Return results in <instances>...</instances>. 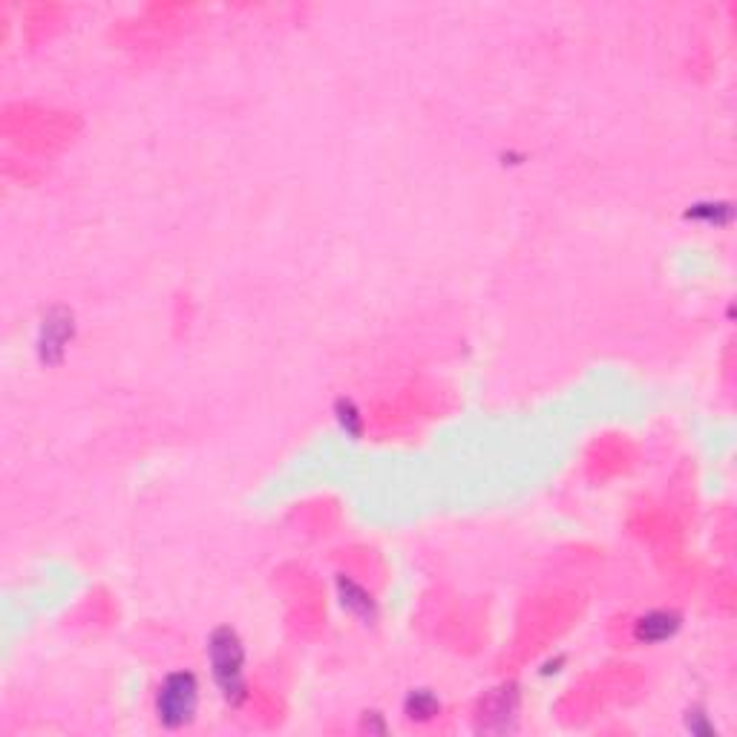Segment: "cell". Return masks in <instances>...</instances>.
I'll return each mask as SVG.
<instances>
[{"label": "cell", "instance_id": "cell-1", "mask_svg": "<svg viewBox=\"0 0 737 737\" xmlns=\"http://www.w3.org/2000/svg\"><path fill=\"white\" fill-rule=\"evenodd\" d=\"M208 660H211L216 689L222 691V697L231 706H239L248 694L245 691V645L231 625H219L208 637Z\"/></svg>", "mask_w": 737, "mask_h": 737}, {"label": "cell", "instance_id": "cell-7", "mask_svg": "<svg viewBox=\"0 0 737 737\" xmlns=\"http://www.w3.org/2000/svg\"><path fill=\"white\" fill-rule=\"evenodd\" d=\"M686 216L694 219V222L720 228V225H729L732 222V205L729 202H697V205H689Z\"/></svg>", "mask_w": 737, "mask_h": 737}, {"label": "cell", "instance_id": "cell-4", "mask_svg": "<svg viewBox=\"0 0 737 737\" xmlns=\"http://www.w3.org/2000/svg\"><path fill=\"white\" fill-rule=\"evenodd\" d=\"M680 625H683L680 614L660 608V611H648V614L637 617L634 628H631V637L640 645H660V642L671 640L680 631Z\"/></svg>", "mask_w": 737, "mask_h": 737}, {"label": "cell", "instance_id": "cell-2", "mask_svg": "<svg viewBox=\"0 0 737 737\" xmlns=\"http://www.w3.org/2000/svg\"><path fill=\"white\" fill-rule=\"evenodd\" d=\"M199 706V680L193 671H170L156 691V717L165 729L188 726Z\"/></svg>", "mask_w": 737, "mask_h": 737}, {"label": "cell", "instance_id": "cell-8", "mask_svg": "<svg viewBox=\"0 0 737 737\" xmlns=\"http://www.w3.org/2000/svg\"><path fill=\"white\" fill-rule=\"evenodd\" d=\"M334 418H337V424L340 429L349 435V438H360L363 435V415H360V409L352 398H337V404H334Z\"/></svg>", "mask_w": 737, "mask_h": 737}, {"label": "cell", "instance_id": "cell-3", "mask_svg": "<svg viewBox=\"0 0 737 737\" xmlns=\"http://www.w3.org/2000/svg\"><path fill=\"white\" fill-rule=\"evenodd\" d=\"M75 337V317L70 309L64 306H55L44 314L41 326H38V340H35V349L41 363L47 366H58L64 355H67V346Z\"/></svg>", "mask_w": 737, "mask_h": 737}, {"label": "cell", "instance_id": "cell-5", "mask_svg": "<svg viewBox=\"0 0 737 737\" xmlns=\"http://www.w3.org/2000/svg\"><path fill=\"white\" fill-rule=\"evenodd\" d=\"M337 596H340V605H343L349 614L366 619V622L375 619V614H378V605H375L372 594H369L363 585L352 582L349 576H337Z\"/></svg>", "mask_w": 737, "mask_h": 737}, {"label": "cell", "instance_id": "cell-6", "mask_svg": "<svg viewBox=\"0 0 737 737\" xmlns=\"http://www.w3.org/2000/svg\"><path fill=\"white\" fill-rule=\"evenodd\" d=\"M404 712L409 720L427 723V720H432L435 714L441 712V700H438L429 689H412L406 694Z\"/></svg>", "mask_w": 737, "mask_h": 737}]
</instances>
